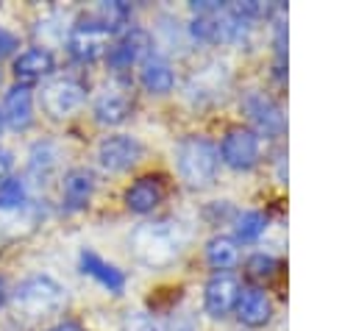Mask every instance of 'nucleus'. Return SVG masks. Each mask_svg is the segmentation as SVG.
Returning <instances> with one entry per match:
<instances>
[{
  "label": "nucleus",
  "instance_id": "nucleus-7",
  "mask_svg": "<svg viewBox=\"0 0 356 331\" xmlns=\"http://www.w3.org/2000/svg\"><path fill=\"white\" fill-rule=\"evenodd\" d=\"M147 56H153V36L145 28H131L122 36H117V42L108 45L106 50V61L111 70L122 72L134 64H142Z\"/></svg>",
  "mask_w": 356,
  "mask_h": 331
},
{
  "label": "nucleus",
  "instance_id": "nucleus-24",
  "mask_svg": "<svg viewBox=\"0 0 356 331\" xmlns=\"http://www.w3.org/2000/svg\"><path fill=\"white\" fill-rule=\"evenodd\" d=\"M275 270H278V259H275L273 253L259 250V253H253V256L248 259V273H250L253 278H270Z\"/></svg>",
  "mask_w": 356,
  "mask_h": 331
},
{
  "label": "nucleus",
  "instance_id": "nucleus-21",
  "mask_svg": "<svg viewBox=\"0 0 356 331\" xmlns=\"http://www.w3.org/2000/svg\"><path fill=\"white\" fill-rule=\"evenodd\" d=\"M264 231H267V217L256 209L239 211L234 217V239L236 242H256L264 236Z\"/></svg>",
  "mask_w": 356,
  "mask_h": 331
},
{
  "label": "nucleus",
  "instance_id": "nucleus-10",
  "mask_svg": "<svg viewBox=\"0 0 356 331\" xmlns=\"http://www.w3.org/2000/svg\"><path fill=\"white\" fill-rule=\"evenodd\" d=\"M242 284L234 273H214L206 286H203V309L206 314H211L214 320H222L234 312L236 300H239Z\"/></svg>",
  "mask_w": 356,
  "mask_h": 331
},
{
  "label": "nucleus",
  "instance_id": "nucleus-3",
  "mask_svg": "<svg viewBox=\"0 0 356 331\" xmlns=\"http://www.w3.org/2000/svg\"><path fill=\"white\" fill-rule=\"evenodd\" d=\"M11 306H14L17 317H22L28 323L47 320L67 306V289L50 275H31L14 289Z\"/></svg>",
  "mask_w": 356,
  "mask_h": 331
},
{
  "label": "nucleus",
  "instance_id": "nucleus-20",
  "mask_svg": "<svg viewBox=\"0 0 356 331\" xmlns=\"http://www.w3.org/2000/svg\"><path fill=\"white\" fill-rule=\"evenodd\" d=\"M89 17L111 36V33H117L120 28H125V22L131 19V8H128L125 3H120V0H108V3H100Z\"/></svg>",
  "mask_w": 356,
  "mask_h": 331
},
{
  "label": "nucleus",
  "instance_id": "nucleus-26",
  "mask_svg": "<svg viewBox=\"0 0 356 331\" xmlns=\"http://www.w3.org/2000/svg\"><path fill=\"white\" fill-rule=\"evenodd\" d=\"M19 47V39L11 33V31H6V28H0V58H6V56H11L14 50Z\"/></svg>",
  "mask_w": 356,
  "mask_h": 331
},
{
  "label": "nucleus",
  "instance_id": "nucleus-4",
  "mask_svg": "<svg viewBox=\"0 0 356 331\" xmlns=\"http://www.w3.org/2000/svg\"><path fill=\"white\" fill-rule=\"evenodd\" d=\"M217 153H220V161L231 170H239V172L253 170L261 161V136L242 125L231 128V131H225Z\"/></svg>",
  "mask_w": 356,
  "mask_h": 331
},
{
  "label": "nucleus",
  "instance_id": "nucleus-9",
  "mask_svg": "<svg viewBox=\"0 0 356 331\" xmlns=\"http://www.w3.org/2000/svg\"><path fill=\"white\" fill-rule=\"evenodd\" d=\"M142 159V142L131 134L103 136L97 145V164L106 172H125Z\"/></svg>",
  "mask_w": 356,
  "mask_h": 331
},
{
  "label": "nucleus",
  "instance_id": "nucleus-28",
  "mask_svg": "<svg viewBox=\"0 0 356 331\" xmlns=\"http://www.w3.org/2000/svg\"><path fill=\"white\" fill-rule=\"evenodd\" d=\"M47 331H83L78 323H72V320H61V323H56L53 328H47Z\"/></svg>",
  "mask_w": 356,
  "mask_h": 331
},
{
  "label": "nucleus",
  "instance_id": "nucleus-15",
  "mask_svg": "<svg viewBox=\"0 0 356 331\" xmlns=\"http://www.w3.org/2000/svg\"><path fill=\"white\" fill-rule=\"evenodd\" d=\"M53 70H56V58L47 47H28L14 58V75L17 81H22V86L42 81Z\"/></svg>",
  "mask_w": 356,
  "mask_h": 331
},
{
  "label": "nucleus",
  "instance_id": "nucleus-14",
  "mask_svg": "<svg viewBox=\"0 0 356 331\" xmlns=\"http://www.w3.org/2000/svg\"><path fill=\"white\" fill-rule=\"evenodd\" d=\"M164 181L159 175H142L125 189V206L136 214H150L164 200Z\"/></svg>",
  "mask_w": 356,
  "mask_h": 331
},
{
  "label": "nucleus",
  "instance_id": "nucleus-18",
  "mask_svg": "<svg viewBox=\"0 0 356 331\" xmlns=\"http://www.w3.org/2000/svg\"><path fill=\"white\" fill-rule=\"evenodd\" d=\"M3 120L14 128V131H25L31 122H33V95L28 86H11L6 92V100H3Z\"/></svg>",
  "mask_w": 356,
  "mask_h": 331
},
{
  "label": "nucleus",
  "instance_id": "nucleus-12",
  "mask_svg": "<svg viewBox=\"0 0 356 331\" xmlns=\"http://www.w3.org/2000/svg\"><path fill=\"white\" fill-rule=\"evenodd\" d=\"M234 314L248 328H261L273 320V300L261 286H242Z\"/></svg>",
  "mask_w": 356,
  "mask_h": 331
},
{
  "label": "nucleus",
  "instance_id": "nucleus-6",
  "mask_svg": "<svg viewBox=\"0 0 356 331\" xmlns=\"http://www.w3.org/2000/svg\"><path fill=\"white\" fill-rule=\"evenodd\" d=\"M39 100H42V108L50 117H56V120L72 117L86 100V86L75 78H56V81L42 86Z\"/></svg>",
  "mask_w": 356,
  "mask_h": 331
},
{
  "label": "nucleus",
  "instance_id": "nucleus-29",
  "mask_svg": "<svg viewBox=\"0 0 356 331\" xmlns=\"http://www.w3.org/2000/svg\"><path fill=\"white\" fill-rule=\"evenodd\" d=\"M3 303H6V281L0 278V306H3Z\"/></svg>",
  "mask_w": 356,
  "mask_h": 331
},
{
  "label": "nucleus",
  "instance_id": "nucleus-13",
  "mask_svg": "<svg viewBox=\"0 0 356 331\" xmlns=\"http://www.w3.org/2000/svg\"><path fill=\"white\" fill-rule=\"evenodd\" d=\"M78 264H81V273L89 275V278H95L103 289H108L114 295H120L125 289V273L117 264H111L103 256H97L95 250H86L83 248L81 256H78Z\"/></svg>",
  "mask_w": 356,
  "mask_h": 331
},
{
  "label": "nucleus",
  "instance_id": "nucleus-27",
  "mask_svg": "<svg viewBox=\"0 0 356 331\" xmlns=\"http://www.w3.org/2000/svg\"><path fill=\"white\" fill-rule=\"evenodd\" d=\"M8 170H11V153L6 147H0V181L8 178Z\"/></svg>",
  "mask_w": 356,
  "mask_h": 331
},
{
  "label": "nucleus",
  "instance_id": "nucleus-16",
  "mask_svg": "<svg viewBox=\"0 0 356 331\" xmlns=\"http://www.w3.org/2000/svg\"><path fill=\"white\" fill-rule=\"evenodd\" d=\"M95 192V172L86 170V167H72L64 172V181H61V200H64V209L67 211H78L89 203Z\"/></svg>",
  "mask_w": 356,
  "mask_h": 331
},
{
  "label": "nucleus",
  "instance_id": "nucleus-1",
  "mask_svg": "<svg viewBox=\"0 0 356 331\" xmlns=\"http://www.w3.org/2000/svg\"><path fill=\"white\" fill-rule=\"evenodd\" d=\"M128 245L139 264L159 270L172 264L181 256L186 245V231L175 220H147L131 231Z\"/></svg>",
  "mask_w": 356,
  "mask_h": 331
},
{
  "label": "nucleus",
  "instance_id": "nucleus-22",
  "mask_svg": "<svg viewBox=\"0 0 356 331\" xmlns=\"http://www.w3.org/2000/svg\"><path fill=\"white\" fill-rule=\"evenodd\" d=\"M25 203V184L19 178H3L0 181V209H19Z\"/></svg>",
  "mask_w": 356,
  "mask_h": 331
},
{
  "label": "nucleus",
  "instance_id": "nucleus-2",
  "mask_svg": "<svg viewBox=\"0 0 356 331\" xmlns=\"http://www.w3.org/2000/svg\"><path fill=\"white\" fill-rule=\"evenodd\" d=\"M175 170L189 189H206L220 172V153L209 136L189 134L175 145Z\"/></svg>",
  "mask_w": 356,
  "mask_h": 331
},
{
  "label": "nucleus",
  "instance_id": "nucleus-11",
  "mask_svg": "<svg viewBox=\"0 0 356 331\" xmlns=\"http://www.w3.org/2000/svg\"><path fill=\"white\" fill-rule=\"evenodd\" d=\"M131 108H134V100L128 95V86H120V83H108L100 89V95L95 97V120L103 122V125H120L131 117Z\"/></svg>",
  "mask_w": 356,
  "mask_h": 331
},
{
  "label": "nucleus",
  "instance_id": "nucleus-25",
  "mask_svg": "<svg viewBox=\"0 0 356 331\" xmlns=\"http://www.w3.org/2000/svg\"><path fill=\"white\" fill-rule=\"evenodd\" d=\"M120 331H159L153 317L145 314V312H128L120 323Z\"/></svg>",
  "mask_w": 356,
  "mask_h": 331
},
{
  "label": "nucleus",
  "instance_id": "nucleus-19",
  "mask_svg": "<svg viewBox=\"0 0 356 331\" xmlns=\"http://www.w3.org/2000/svg\"><path fill=\"white\" fill-rule=\"evenodd\" d=\"M206 264L214 273H231L239 264V242L228 234H214L206 242Z\"/></svg>",
  "mask_w": 356,
  "mask_h": 331
},
{
  "label": "nucleus",
  "instance_id": "nucleus-30",
  "mask_svg": "<svg viewBox=\"0 0 356 331\" xmlns=\"http://www.w3.org/2000/svg\"><path fill=\"white\" fill-rule=\"evenodd\" d=\"M3 125H6V120H3V111H0V131H3Z\"/></svg>",
  "mask_w": 356,
  "mask_h": 331
},
{
  "label": "nucleus",
  "instance_id": "nucleus-5",
  "mask_svg": "<svg viewBox=\"0 0 356 331\" xmlns=\"http://www.w3.org/2000/svg\"><path fill=\"white\" fill-rule=\"evenodd\" d=\"M108 33L86 14V17H81L72 28H70V33H67V53L75 58V61H81V64H92V61H97V58H103L106 56V50H108Z\"/></svg>",
  "mask_w": 356,
  "mask_h": 331
},
{
  "label": "nucleus",
  "instance_id": "nucleus-23",
  "mask_svg": "<svg viewBox=\"0 0 356 331\" xmlns=\"http://www.w3.org/2000/svg\"><path fill=\"white\" fill-rule=\"evenodd\" d=\"M53 167H56V153H53V147H50V145H36L33 153H31V172L39 178V184H42V178L50 175Z\"/></svg>",
  "mask_w": 356,
  "mask_h": 331
},
{
  "label": "nucleus",
  "instance_id": "nucleus-17",
  "mask_svg": "<svg viewBox=\"0 0 356 331\" xmlns=\"http://www.w3.org/2000/svg\"><path fill=\"white\" fill-rule=\"evenodd\" d=\"M139 83L150 95H167V92H172V86H175L172 64L167 58H161V56H147L139 64Z\"/></svg>",
  "mask_w": 356,
  "mask_h": 331
},
{
  "label": "nucleus",
  "instance_id": "nucleus-8",
  "mask_svg": "<svg viewBox=\"0 0 356 331\" xmlns=\"http://www.w3.org/2000/svg\"><path fill=\"white\" fill-rule=\"evenodd\" d=\"M242 108H245L248 120L253 122L250 131H256L259 136L275 139V136L284 134V128H286L284 111H281V106H278L273 97H267L264 92H248V95L242 97Z\"/></svg>",
  "mask_w": 356,
  "mask_h": 331
}]
</instances>
